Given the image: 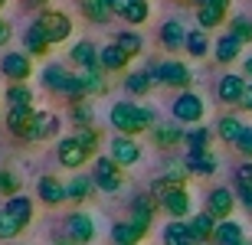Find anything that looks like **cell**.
<instances>
[{"instance_id":"6da1fadb","label":"cell","mask_w":252,"mask_h":245,"mask_svg":"<svg viewBox=\"0 0 252 245\" xmlns=\"http://www.w3.org/2000/svg\"><path fill=\"white\" fill-rule=\"evenodd\" d=\"M108 121H112L115 131H122V134H128V137H134V134H144V131H151V128L158 124V111H154V108H144V105L118 102V105H112Z\"/></svg>"},{"instance_id":"7a4b0ae2","label":"cell","mask_w":252,"mask_h":245,"mask_svg":"<svg viewBox=\"0 0 252 245\" xmlns=\"http://www.w3.org/2000/svg\"><path fill=\"white\" fill-rule=\"evenodd\" d=\"M33 222V199L30 196H10L7 206L0 209V239H17Z\"/></svg>"},{"instance_id":"3957f363","label":"cell","mask_w":252,"mask_h":245,"mask_svg":"<svg viewBox=\"0 0 252 245\" xmlns=\"http://www.w3.org/2000/svg\"><path fill=\"white\" fill-rule=\"evenodd\" d=\"M36 27L46 33V39L56 46V43H65V39L72 36V20H69V13H63V10H39V17H36Z\"/></svg>"},{"instance_id":"277c9868","label":"cell","mask_w":252,"mask_h":245,"mask_svg":"<svg viewBox=\"0 0 252 245\" xmlns=\"http://www.w3.org/2000/svg\"><path fill=\"white\" fill-rule=\"evenodd\" d=\"M151 79L160 85H170V88H187L190 82H193V76H190V69L184 66V62H177V59H167V62H151L148 66Z\"/></svg>"},{"instance_id":"5b68a950","label":"cell","mask_w":252,"mask_h":245,"mask_svg":"<svg viewBox=\"0 0 252 245\" xmlns=\"http://www.w3.org/2000/svg\"><path fill=\"white\" fill-rule=\"evenodd\" d=\"M92 180H95V190H102V193H118L122 183H125L122 163H115L112 157H95Z\"/></svg>"},{"instance_id":"8992f818","label":"cell","mask_w":252,"mask_h":245,"mask_svg":"<svg viewBox=\"0 0 252 245\" xmlns=\"http://www.w3.org/2000/svg\"><path fill=\"white\" fill-rule=\"evenodd\" d=\"M170 111H174V121H180V124H196L206 114V102L196 92H180L177 98H174V105H170Z\"/></svg>"},{"instance_id":"52a82bcc","label":"cell","mask_w":252,"mask_h":245,"mask_svg":"<svg viewBox=\"0 0 252 245\" xmlns=\"http://www.w3.org/2000/svg\"><path fill=\"white\" fill-rule=\"evenodd\" d=\"M33 56H27V53H7V56L0 59V72H3V79H10V85L17 82H27L30 76H33V62H30Z\"/></svg>"},{"instance_id":"ba28073f","label":"cell","mask_w":252,"mask_h":245,"mask_svg":"<svg viewBox=\"0 0 252 245\" xmlns=\"http://www.w3.org/2000/svg\"><path fill=\"white\" fill-rule=\"evenodd\" d=\"M108 157H112L115 163H122V167H134V163L141 161V147L134 137H128V134H118L112 144H108Z\"/></svg>"},{"instance_id":"9c48e42d","label":"cell","mask_w":252,"mask_h":245,"mask_svg":"<svg viewBox=\"0 0 252 245\" xmlns=\"http://www.w3.org/2000/svg\"><path fill=\"white\" fill-rule=\"evenodd\" d=\"M154 206H158V199L151 196V193H141V196L131 199V216H128V222H134L144 236L151 232V222H154Z\"/></svg>"},{"instance_id":"30bf717a","label":"cell","mask_w":252,"mask_h":245,"mask_svg":"<svg viewBox=\"0 0 252 245\" xmlns=\"http://www.w3.org/2000/svg\"><path fill=\"white\" fill-rule=\"evenodd\" d=\"M236 203H239V196H236L229 187H216V190H210V196H206V209H210L220 222L233 216V206H236Z\"/></svg>"},{"instance_id":"8fae6325","label":"cell","mask_w":252,"mask_h":245,"mask_svg":"<svg viewBox=\"0 0 252 245\" xmlns=\"http://www.w3.org/2000/svg\"><path fill=\"white\" fill-rule=\"evenodd\" d=\"M246 85H249V79L246 76H236V72H229V76H223L220 82H216V98L223 105H239L246 95Z\"/></svg>"},{"instance_id":"7c38bea8","label":"cell","mask_w":252,"mask_h":245,"mask_svg":"<svg viewBox=\"0 0 252 245\" xmlns=\"http://www.w3.org/2000/svg\"><path fill=\"white\" fill-rule=\"evenodd\" d=\"M226 13H229V0H206L203 7H196V23H200V29L210 33L226 20Z\"/></svg>"},{"instance_id":"4fadbf2b","label":"cell","mask_w":252,"mask_h":245,"mask_svg":"<svg viewBox=\"0 0 252 245\" xmlns=\"http://www.w3.org/2000/svg\"><path fill=\"white\" fill-rule=\"evenodd\" d=\"M56 157H59V163H63V167L79 170L85 161H89V157H92V154L85 151L75 137H63V141H59V147H56Z\"/></svg>"},{"instance_id":"5bb4252c","label":"cell","mask_w":252,"mask_h":245,"mask_svg":"<svg viewBox=\"0 0 252 245\" xmlns=\"http://www.w3.org/2000/svg\"><path fill=\"white\" fill-rule=\"evenodd\" d=\"M158 206L164 209L167 216H174V219H187L190 209H193V203H190L187 190H170V193H164V196L158 199Z\"/></svg>"},{"instance_id":"9a60e30c","label":"cell","mask_w":252,"mask_h":245,"mask_svg":"<svg viewBox=\"0 0 252 245\" xmlns=\"http://www.w3.org/2000/svg\"><path fill=\"white\" fill-rule=\"evenodd\" d=\"M65 236L72 239L75 245H89L95 239V222L85 213H72V216L65 219Z\"/></svg>"},{"instance_id":"2e32d148","label":"cell","mask_w":252,"mask_h":245,"mask_svg":"<svg viewBox=\"0 0 252 245\" xmlns=\"http://www.w3.org/2000/svg\"><path fill=\"white\" fill-rule=\"evenodd\" d=\"M36 196L46 203V206H59V203H65L69 199V190H65V183L63 180H56V177H39V183H36Z\"/></svg>"},{"instance_id":"e0dca14e","label":"cell","mask_w":252,"mask_h":245,"mask_svg":"<svg viewBox=\"0 0 252 245\" xmlns=\"http://www.w3.org/2000/svg\"><path fill=\"white\" fill-rule=\"evenodd\" d=\"M59 134V114H49V111H36L33 124H30V134L27 141H49Z\"/></svg>"},{"instance_id":"ac0fdd59","label":"cell","mask_w":252,"mask_h":245,"mask_svg":"<svg viewBox=\"0 0 252 245\" xmlns=\"http://www.w3.org/2000/svg\"><path fill=\"white\" fill-rule=\"evenodd\" d=\"M151 137H154L158 147H177V144L187 141V131H180V121H164V124H154Z\"/></svg>"},{"instance_id":"d6986e66","label":"cell","mask_w":252,"mask_h":245,"mask_svg":"<svg viewBox=\"0 0 252 245\" xmlns=\"http://www.w3.org/2000/svg\"><path fill=\"white\" fill-rule=\"evenodd\" d=\"M184 163H187V170L193 177H213L216 173V157L210 151H187Z\"/></svg>"},{"instance_id":"ffe728a7","label":"cell","mask_w":252,"mask_h":245,"mask_svg":"<svg viewBox=\"0 0 252 245\" xmlns=\"http://www.w3.org/2000/svg\"><path fill=\"white\" fill-rule=\"evenodd\" d=\"M33 118H36L33 105H30V108H10V111H7V131L13 134V137H23V141H27Z\"/></svg>"},{"instance_id":"44dd1931","label":"cell","mask_w":252,"mask_h":245,"mask_svg":"<svg viewBox=\"0 0 252 245\" xmlns=\"http://www.w3.org/2000/svg\"><path fill=\"white\" fill-rule=\"evenodd\" d=\"M128 53H125L118 43H108V46L98 49V66L105 69V72H122L125 66H128Z\"/></svg>"},{"instance_id":"7402d4cb","label":"cell","mask_w":252,"mask_h":245,"mask_svg":"<svg viewBox=\"0 0 252 245\" xmlns=\"http://www.w3.org/2000/svg\"><path fill=\"white\" fill-rule=\"evenodd\" d=\"M69 59H72L79 69H102L98 66V46L89 43V39H79V43L69 49Z\"/></svg>"},{"instance_id":"603a6c76","label":"cell","mask_w":252,"mask_h":245,"mask_svg":"<svg viewBox=\"0 0 252 245\" xmlns=\"http://www.w3.org/2000/svg\"><path fill=\"white\" fill-rule=\"evenodd\" d=\"M49 46H53V43L46 39V33H43V29L36 27V20H33L27 27V33H23V53H27V56H46Z\"/></svg>"},{"instance_id":"cb8c5ba5","label":"cell","mask_w":252,"mask_h":245,"mask_svg":"<svg viewBox=\"0 0 252 245\" xmlns=\"http://www.w3.org/2000/svg\"><path fill=\"white\" fill-rule=\"evenodd\" d=\"M164 245H200V242L193 239L190 222L174 219V222H167V226H164Z\"/></svg>"},{"instance_id":"d4e9b609","label":"cell","mask_w":252,"mask_h":245,"mask_svg":"<svg viewBox=\"0 0 252 245\" xmlns=\"http://www.w3.org/2000/svg\"><path fill=\"white\" fill-rule=\"evenodd\" d=\"M216 226H220V222H216V216L210 213V209H203V213H196V216L190 219V229H193V239H196L200 245H206L210 239L216 236Z\"/></svg>"},{"instance_id":"484cf974","label":"cell","mask_w":252,"mask_h":245,"mask_svg":"<svg viewBox=\"0 0 252 245\" xmlns=\"http://www.w3.org/2000/svg\"><path fill=\"white\" fill-rule=\"evenodd\" d=\"M239 49H243V43H239L233 33H223V36L213 43V56H216V62L229 66V62H236V59H239Z\"/></svg>"},{"instance_id":"4316f807","label":"cell","mask_w":252,"mask_h":245,"mask_svg":"<svg viewBox=\"0 0 252 245\" xmlns=\"http://www.w3.org/2000/svg\"><path fill=\"white\" fill-rule=\"evenodd\" d=\"M160 46L170 49V53H177L180 46H187V29L180 27V20H167V23L160 27Z\"/></svg>"},{"instance_id":"83f0119b","label":"cell","mask_w":252,"mask_h":245,"mask_svg":"<svg viewBox=\"0 0 252 245\" xmlns=\"http://www.w3.org/2000/svg\"><path fill=\"white\" fill-rule=\"evenodd\" d=\"M79 7H82L85 20H92V23H98V27H105V23L115 17L112 0H79Z\"/></svg>"},{"instance_id":"f1b7e54d","label":"cell","mask_w":252,"mask_h":245,"mask_svg":"<svg viewBox=\"0 0 252 245\" xmlns=\"http://www.w3.org/2000/svg\"><path fill=\"white\" fill-rule=\"evenodd\" d=\"M213 245H246V236H243V226L236 219H223L216 226V236H213Z\"/></svg>"},{"instance_id":"f546056e","label":"cell","mask_w":252,"mask_h":245,"mask_svg":"<svg viewBox=\"0 0 252 245\" xmlns=\"http://www.w3.org/2000/svg\"><path fill=\"white\" fill-rule=\"evenodd\" d=\"M190 177H193V173L187 170V163H184V161H170L160 180H164V187H167V190H187V180Z\"/></svg>"},{"instance_id":"4dcf8cb0","label":"cell","mask_w":252,"mask_h":245,"mask_svg":"<svg viewBox=\"0 0 252 245\" xmlns=\"http://www.w3.org/2000/svg\"><path fill=\"white\" fill-rule=\"evenodd\" d=\"M243 131H246V124L239 121L236 114H223V118H220V124H216V134H220V141L233 144V147H236V141L243 137Z\"/></svg>"},{"instance_id":"1f68e13d","label":"cell","mask_w":252,"mask_h":245,"mask_svg":"<svg viewBox=\"0 0 252 245\" xmlns=\"http://www.w3.org/2000/svg\"><path fill=\"white\" fill-rule=\"evenodd\" d=\"M141 239H144V232L134 222H115L112 226V242L115 245H138Z\"/></svg>"},{"instance_id":"d6a6232c","label":"cell","mask_w":252,"mask_h":245,"mask_svg":"<svg viewBox=\"0 0 252 245\" xmlns=\"http://www.w3.org/2000/svg\"><path fill=\"white\" fill-rule=\"evenodd\" d=\"M65 190H69V199H72V203H85L95 190V180L92 177H72L65 183Z\"/></svg>"},{"instance_id":"836d02e7","label":"cell","mask_w":252,"mask_h":245,"mask_svg":"<svg viewBox=\"0 0 252 245\" xmlns=\"http://www.w3.org/2000/svg\"><path fill=\"white\" fill-rule=\"evenodd\" d=\"M3 98H7V105H10V108H30V105H33V92H30V85H27V82L10 85Z\"/></svg>"},{"instance_id":"e575fe53","label":"cell","mask_w":252,"mask_h":245,"mask_svg":"<svg viewBox=\"0 0 252 245\" xmlns=\"http://www.w3.org/2000/svg\"><path fill=\"white\" fill-rule=\"evenodd\" d=\"M184 49H187L190 56H196V59L206 56V53H210V33L200 29V27L190 29V33H187V46H184Z\"/></svg>"},{"instance_id":"d590c367","label":"cell","mask_w":252,"mask_h":245,"mask_svg":"<svg viewBox=\"0 0 252 245\" xmlns=\"http://www.w3.org/2000/svg\"><path fill=\"white\" fill-rule=\"evenodd\" d=\"M151 85H154V79H151L148 69H141V72H128V79H125V88H128V95H148Z\"/></svg>"},{"instance_id":"8d00e7d4","label":"cell","mask_w":252,"mask_h":245,"mask_svg":"<svg viewBox=\"0 0 252 245\" xmlns=\"http://www.w3.org/2000/svg\"><path fill=\"white\" fill-rule=\"evenodd\" d=\"M65 76H69V72H65L59 62H49V66L43 69V76H39V79H43V85H46L49 92L59 95V92H63V85H65Z\"/></svg>"},{"instance_id":"74e56055","label":"cell","mask_w":252,"mask_h":245,"mask_svg":"<svg viewBox=\"0 0 252 245\" xmlns=\"http://www.w3.org/2000/svg\"><path fill=\"white\" fill-rule=\"evenodd\" d=\"M72 137H75L79 144H82V147H85L89 154H92V157L98 154V144H102V131H95L92 124H89V128H75Z\"/></svg>"},{"instance_id":"f35d334b","label":"cell","mask_w":252,"mask_h":245,"mask_svg":"<svg viewBox=\"0 0 252 245\" xmlns=\"http://www.w3.org/2000/svg\"><path fill=\"white\" fill-rule=\"evenodd\" d=\"M210 141H213V131H206V128H193V131H187L184 147H187V151H210Z\"/></svg>"},{"instance_id":"ab89813d","label":"cell","mask_w":252,"mask_h":245,"mask_svg":"<svg viewBox=\"0 0 252 245\" xmlns=\"http://www.w3.org/2000/svg\"><path fill=\"white\" fill-rule=\"evenodd\" d=\"M115 43H118V46H122L131 59H134V56H141V49H144V39H141L138 33H131V29L118 33V36H115Z\"/></svg>"},{"instance_id":"60d3db41","label":"cell","mask_w":252,"mask_h":245,"mask_svg":"<svg viewBox=\"0 0 252 245\" xmlns=\"http://www.w3.org/2000/svg\"><path fill=\"white\" fill-rule=\"evenodd\" d=\"M229 33H233L239 43H252V20L249 17H233L229 20Z\"/></svg>"},{"instance_id":"b9f144b4","label":"cell","mask_w":252,"mask_h":245,"mask_svg":"<svg viewBox=\"0 0 252 245\" xmlns=\"http://www.w3.org/2000/svg\"><path fill=\"white\" fill-rule=\"evenodd\" d=\"M0 196H20V177L13 170H0Z\"/></svg>"},{"instance_id":"7bdbcfd3","label":"cell","mask_w":252,"mask_h":245,"mask_svg":"<svg viewBox=\"0 0 252 245\" xmlns=\"http://www.w3.org/2000/svg\"><path fill=\"white\" fill-rule=\"evenodd\" d=\"M72 121H75V128H89V124H92V105L75 102L72 105Z\"/></svg>"},{"instance_id":"ee69618b","label":"cell","mask_w":252,"mask_h":245,"mask_svg":"<svg viewBox=\"0 0 252 245\" xmlns=\"http://www.w3.org/2000/svg\"><path fill=\"white\" fill-rule=\"evenodd\" d=\"M252 187V161L236 167V190H249Z\"/></svg>"},{"instance_id":"f6af8a7d","label":"cell","mask_w":252,"mask_h":245,"mask_svg":"<svg viewBox=\"0 0 252 245\" xmlns=\"http://www.w3.org/2000/svg\"><path fill=\"white\" fill-rule=\"evenodd\" d=\"M236 151L243 154V157H249V161H252V128H249V124H246L243 137H239V141H236Z\"/></svg>"},{"instance_id":"bcb514c9","label":"cell","mask_w":252,"mask_h":245,"mask_svg":"<svg viewBox=\"0 0 252 245\" xmlns=\"http://www.w3.org/2000/svg\"><path fill=\"white\" fill-rule=\"evenodd\" d=\"M10 36H13L10 23H7V20H0V46H7V43H10Z\"/></svg>"},{"instance_id":"7dc6e473","label":"cell","mask_w":252,"mask_h":245,"mask_svg":"<svg viewBox=\"0 0 252 245\" xmlns=\"http://www.w3.org/2000/svg\"><path fill=\"white\" fill-rule=\"evenodd\" d=\"M236 196H239V203H243V206L252 213V187L249 190H236Z\"/></svg>"},{"instance_id":"c3c4849f","label":"cell","mask_w":252,"mask_h":245,"mask_svg":"<svg viewBox=\"0 0 252 245\" xmlns=\"http://www.w3.org/2000/svg\"><path fill=\"white\" fill-rule=\"evenodd\" d=\"M246 108V111H252V79H249V85H246V95H243V102H239Z\"/></svg>"},{"instance_id":"681fc988","label":"cell","mask_w":252,"mask_h":245,"mask_svg":"<svg viewBox=\"0 0 252 245\" xmlns=\"http://www.w3.org/2000/svg\"><path fill=\"white\" fill-rule=\"evenodd\" d=\"M23 3H27V7H43V10H46L49 0H23Z\"/></svg>"},{"instance_id":"f907efd6","label":"cell","mask_w":252,"mask_h":245,"mask_svg":"<svg viewBox=\"0 0 252 245\" xmlns=\"http://www.w3.org/2000/svg\"><path fill=\"white\" fill-rule=\"evenodd\" d=\"M243 69H246V79H252V56L246 59V66H243Z\"/></svg>"},{"instance_id":"816d5d0a","label":"cell","mask_w":252,"mask_h":245,"mask_svg":"<svg viewBox=\"0 0 252 245\" xmlns=\"http://www.w3.org/2000/svg\"><path fill=\"white\" fill-rule=\"evenodd\" d=\"M56 245H75V242H72L69 236H59V239H56Z\"/></svg>"},{"instance_id":"f5cc1de1","label":"cell","mask_w":252,"mask_h":245,"mask_svg":"<svg viewBox=\"0 0 252 245\" xmlns=\"http://www.w3.org/2000/svg\"><path fill=\"white\" fill-rule=\"evenodd\" d=\"M3 7H7V0H0V10H3Z\"/></svg>"},{"instance_id":"db71d44e","label":"cell","mask_w":252,"mask_h":245,"mask_svg":"<svg viewBox=\"0 0 252 245\" xmlns=\"http://www.w3.org/2000/svg\"><path fill=\"white\" fill-rule=\"evenodd\" d=\"M246 245H249V242H246Z\"/></svg>"}]
</instances>
